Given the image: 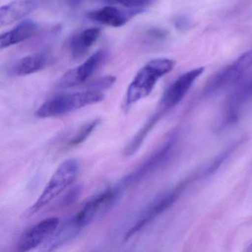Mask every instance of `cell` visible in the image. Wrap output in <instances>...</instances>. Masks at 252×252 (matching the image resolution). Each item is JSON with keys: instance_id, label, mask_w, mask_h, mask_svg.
I'll return each mask as SVG.
<instances>
[{"instance_id": "cell-1", "label": "cell", "mask_w": 252, "mask_h": 252, "mask_svg": "<svg viewBox=\"0 0 252 252\" xmlns=\"http://www.w3.org/2000/svg\"><path fill=\"white\" fill-rule=\"evenodd\" d=\"M175 66L174 60L160 58L151 60L141 67L128 87L122 104L123 111L127 113L134 104L148 96L158 81L173 70Z\"/></svg>"}, {"instance_id": "cell-2", "label": "cell", "mask_w": 252, "mask_h": 252, "mask_svg": "<svg viewBox=\"0 0 252 252\" xmlns=\"http://www.w3.org/2000/svg\"><path fill=\"white\" fill-rule=\"evenodd\" d=\"M104 98L102 93L91 90L57 95L45 101L38 109L36 115L41 119L57 117L97 104Z\"/></svg>"}, {"instance_id": "cell-3", "label": "cell", "mask_w": 252, "mask_h": 252, "mask_svg": "<svg viewBox=\"0 0 252 252\" xmlns=\"http://www.w3.org/2000/svg\"><path fill=\"white\" fill-rule=\"evenodd\" d=\"M80 170L79 161L76 158L64 160L57 168L36 202L28 210V216L37 213L58 197L76 180Z\"/></svg>"}, {"instance_id": "cell-4", "label": "cell", "mask_w": 252, "mask_h": 252, "mask_svg": "<svg viewBox=\"0 0 252 252\" xmlns=\"http://www.w3.org/2000/svg\"><path fill=\"white\" fill-rule=\"evenodd\" d=\"M125 191L119 184L106 189L88 200L82 209L72 217V219L81 229H83L113 209Z\"/></svg>"}, {"instance_id": "cell-5", "label": "cell", "mask_w": 252, "mask_h": 252, "mask_svg": "<svg viewBox=\"0 0 252 252\" xmlns=\"http://www.w3.org/2000/svg\"><path fill=\"white\" fill-rule=\"evenodd\" d=\"M252 66V49L246 51L232 64L217 73L206 86V94H217L237 84Z\"/></svg>"}, {"instance_id": "cell-6", "label": "cell", "mask_w": 252, "mask_h": 252, "mask_svg": "<svg viewBox=\"0 0 252 252\" xmlns=\"http://www.w3.org/2000/svg\"><path fill=\"white\" fill-rule=\"evenodd\" d=\"M174 139H170L161 148L152 155L142 164L140 165L133 172L124 177L118 184L125 191L130 187L138 185L144 180L153 175L167 161L170 157Z\"/></svg>"}, {"instance_id": "cell-7", "label": "cell", "mask_w": 252, "mask_h": 252, "mask_svg": "<svg viewBox=\"0 0 252 252\" xmlns=\"http://www.w3.org/2000/svg\"><path fill=\"white\" fill-rule=\"evenodd\" d=\"M108 57L107 50H98L79 67L66 72L59 80V88H74L85 83L105 63Z\"/></svg>"}, {"instance_id": "cell-8", "label": "cell", "mask_w": 252, "mask_h": 252, "mask_svg": "<svg viewBox=\"0 0 252 252\" xmlns=\"http://www.w3.org/2000/svg\"><path fill=\"white\" fill-rule=\"evenodd\" d=\"M204 67H197L186 72L171 84L160 101L159 112L163 113L176 106L189 91L196 80L203 74Z\"/></svg>"}, {"instance_id": "cell-9", "label": "cell", "mask_w": 252, "mask_h": 252, "mask_svg": "<svg viewBox=\"0 0 252 252\" xmlns=\"http://www.w3.org/2000/svg\"><path fill=\"white\" fill-rule=\"evenodd\" d=\"M178 194V190H172L155 198L141 212L135 223L125 234L124 240L126 241L132 238L169 206H172L176 200Z\"/></svg>"}, {"instance_id": "cell-10", "label": "cell", "mask_w": 252, "mask_h": 252, "mask_svg": "<svg viewBox=\"0 0 252 252\" xmlns=\"http://www.w3.org/2000/svg\"><path fill=\"white\" fill-rule=\"evenodd\" d=\"M60 221L57 218H49L38 222L23 234L18 244L17 251L29 252L40 246L48 240L58 228Z\"/></svg>"}, {"instance_id": "cell-11", "label": "cell", "mask_w": 252, "mask_h": 252, "mask_svg": "<svg viewBox=\"0 0 252 252\" xmlns=\"http://www.w3.org/2000/svg\"><path fill=\"white\" fill-rule=\"evenodd\" d=\"M144 10L121 9L113 6H105L99 9L90 11L88 17L92 21L113 28H120L125 26L132 17L144 12Z\"/></svg>"}, {"instance_id": "cell-12", "label": "cell", "mask_w": 252, "mask_h": 252, "mask_svg": "<svg viewBox=\"0 0 252 252\" xmlns=\"http://www.w3.org/2000/svg\"><path fill=\"white\" fill-rule=\"evenodd\" d=\"M39 0H14L0 8V25L2 27L12 24L33 12Z\"/></svg>"}, {"instance_id": "cell-13", "label": "cell", "mask_w": 252, "mask_h": 252, "mask_svg": "<svg viewBox=\"0 0 252 252\" xmlns=\"http://www.w3.org/2000/svg\"><path fill=\"white\" fill-rule=\"evenodd\" d=\"M37 30V24L33 20H24L9 32L2 33L0 36V48L4 49L24 42L32 37Z\"/></svg>"}, {"instance_id": "cell-14", "label": "cell", "mask_w": 252, "mask_h": 252, "mask_svg": "<svg viewBox=\"0 0 252 252\" xmlns=\"http://www.w3.org/2000/svg\"><path fill=\"white\" fill-rule=\"evenodd\" d=\"M101 31L98 28H90L76 33L72 37L69 49L73 59L83 57L98 40Z\"/></svg>"}, {"instance_id": "cell-15", "label": "cell", "mask_w": 252, "mask_h": 252, "mask_svg": "<svg viewBox=\"0 0 252 252\" xmlns=\"http://www.w3.org/2000/svg\"><path fill=\"white\" fill-rule=\"evenodd\" d=\"M51 56L47 53L30 54L19 60L13 67V73L17 76H26L40 71L51 63Z\"/></svg>"}, {"instance_id": "cell-16", "label": "cell", "mask_w": 252, "mask_h": 252, "mask_svg": "<svg viewBox=\"0 0 252 252\" xmlns=\"http://www.w3.org/2000/svg\"><path fill=\"white\" fill-rule=\"evenodd\" d=\"M252 98V75L239 85L230 98L229 113L231 116L237 113L239 108Z\"/></svg>"}, {"instance_id": "cell-17", "label": "cell", "mask_w": 252, "mask_h": 252, "mask_svg": "<svg viewBox=\"0 0 252 252\" xmlns=\"http://www.w3.org/2000/svg\"><path fill=\"white\" fill-rule=\"evenodd\" d=\"M100 122H101V119H95L82 125L77 132L75 134L74 136L69 140L68 145L70 147H76V146L82 144L95 130Z\"/></svg>"}, {"instance_id": "cell-18", "label": "cell", "mask_w": 252, "mask_h": 252, "mask_svg": "<svg viewBox=\"0 0 252 252\" xmlns=\"http://www.w3.org/2000/svg\"><path fill=\"white\" fill-rule=\"evenodd\" d=\"M111 5H119L126 8L141 9L145 11L146 8L152 5L155 0H102Z\"/></svg>"}, {"instance_id": "cell-19", "label": "cell", "mask_w": 252, "mask_h": 252, "mask_svg": "<svg viewBox=\"0 0 252 252\" xmlns=\"http://www.w3.org/2000/svg\"><path fill=\"white\" fill-rule=\"evenodd\" d=\"M166 36H167V33L163 29L151 28L144 32L143 39H144V44L154 45L164 40Z\"/></svg>"}, {"instance_id": "cell-20", "label": "cell", "mask_w": 252, "mask_h": 252, "mask_svg": "<svg viewBox=\"0 0 252 252\" xmlns=\"http://www.w3.org/2000/svg\"><path fill=\"white\" fill-rule=\"evenodd\" d=\"M116 81V78L115 76H104V77L95 79L94 82H91L90 85H88V90L101 92V91H104V90H107L111 88L114 85Z\"/></svg>"}, {"instance_id": "cell-21", "label": "cell", "mask_w": 252, "mask_h": 252, "mask_svg": "<svg viewBox=\"0 0 252 252\" xmlns=\"http://www.w3.org/2000/svg\"><path fill=\"white\" fill-rule=\"evenodd\" d=\"M81 192H82V188H81L80 186L75 187L74 188L70 189L62 199L60 206L62 207H66V206L73 204L80 197Z\"/></svg>"}, {"instance_id": "cell-22", "label": "cell", "mask_w": 252, "mask_h": 252, "mask_svg": "<svg viewBox=\"0 0 252 252\" xmlns=\"http://www.w3.org/2000/svg\"><path fill=\"white\" fill-rule=\"evenodd\" d=\"M174 26L175 29L180 32H186L191 26V21L185 15H179L174 20Z\"/></svg>"}, {"instance_id": "cell-23", "label": "cell", "mask_w": 252, "mask_h": 252, "mask_svg": "<svg viewBox=\"0 0 252 252\" xmlns=\"http://www.w3.org/2000/svg\"><path fill=\"white\" fill-rule=\"evenodd\" d=\"M64 1L70 6H76L82 2V0H64Z\"/></svg>"}]
</instances>
